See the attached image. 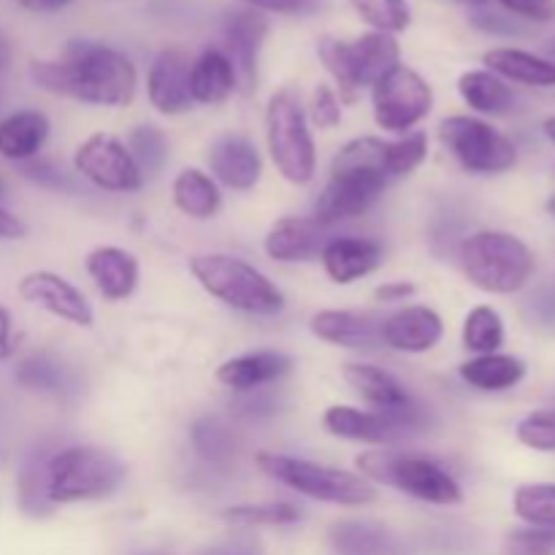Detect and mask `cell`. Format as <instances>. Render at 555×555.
<instances>
[{"mask_svg": "<svg viewBox=\"0 0 555 555\" xmlns=\"http://www.w3.org/2000/svg\"><path fill=\"white\" fill-rule=\"evenodd\" d=\"M459 92L480 114H509L515 108V92L491 70H466L459 79Z\"/></svg>", "mask_w": 555, "mask_h": 555, "instance_id": "29", "label": "cell"}, {"mask_svg": "<svg viewBox=\"0 0 555 555\" xmlns=\"http://www.w3.org/2000/svg\"><path fill=\"white\" fill-rule=\"evenodd\" d=\"M244 399L238 401V412L244 417H263V415H274L276 401L271 393H260L258 390H249V393H242Z\"/></svg>", "mask_w": 555, "mask_h": 555, "instance_id": "45", "label": "cell"}, {"mask_svg": "<svg viewBox=\"0 0 555 555\" xmlns=\"http://www.w3.org/2000/svg\"><path fill=\"white\" fill-rule=\"evenodd\" d=\"M225 47L228 57H231L233 68H236L238 81H242L244 92L255 90V81H258V57L260 47L266 41V33H269V22L263 20V14L255 9H242L231 11L225 16Z\"/></svg>", "mask_w": 555, "mask_h": 555, "instance_id": "15", "label": "cell"}, {"mask_svg": "<svg viewBox=\"0 0 555 555\" xmlns=\"http://www.w3.org/2000/svg\"><path fill=\"white\" fill-rule=\"evenodd\" d=\"M128 150L141 173H157L168 160V139L155 125H139L130 133Z\"/></svg>", "mask_w": 555, "mask_h": 555, "instance_id": "36", "label": "cell"}, {"mask_svg": "<svg viewBox=\"0 0 555 555\" xmlns=\"http://www.w3.org/2000/svg\"><path fill=\"white\" fill-rule=\"evenodd\" d=\"M345 379L363 401H369L379 412L404 423L412 434L426 423V410L415 404V399L406 393L404 385L393 374L385 372V369L372 366V363H347Z\"/></svg>", "mask_w": 555, "mask_h": 555, "instance_id": "13", "label": "cell"}, {"mask_svg": "<svg viewBox=\"0 0 555 555\" xmlns=\"http://www.w3.org/2000/svg\"><path fill=\"white\" fill-rule=\"evenodd\" d=\"M266 141L274 166L293 184H309L318 168L314 139L304 114L301 98L293 90H280L271 95L266 108Z\"/></svg>", "mask_w": 555, "mask_h": 555, "instance_id": "8", "label": "cell"}, {"mask_svg": "<svg viewBox=\"0 0 555 555\" xmlns=\"http://www.w3.org/2000/svg\"><path fill=\"white\" fill-rule=\"evenodd\" d=\"M258 466L271 480L282 482L291 491L304 493L318 502L339 504V507H363L377 499V488L363 475L334 469V466L312 464V461L293 459L280 453H260Z\"/></svg>", "mask_w": 555, "mask_h": 555, "instance_id": "5", "label": "cell"}, {"mask_svg": "<svg viewBox=\"0 0 555 555\" xmlns=\"http://www.w3.org/2000/svg\"><path fill=\"white\" fill-rule=\"evenodd\" d=\"M459 3H466V5H475V9H482V5H488V0H459Z\"/></svg>", "mask_w": 555, "mask_h": 555, "instance_id": "54", "label": "cell"}, {"mask_svg": "<svg viewBox=\"0 0 555 555\" xmlns=\"http://www.w3.org/2000/svg\"><path fill=\"white\" fill-rule=\"evenodd\" d=\"M504 555H555V529H526L507 537Z\"/></svg>", "mask_w": 555, "mask_h": 555, "instance_id": "41", "label": "cell"}, {"mask_svg": "<svg viewBox=\"0 0 555 555\" xmlns=\"http://www.w3.org/2000/svg\"><path fill=\"white\" fill-rule=\"evenodd\" d=\"M379 325H383V320H377L374 314L347 312V309H325V312H318L312 318V334L318 339L328 341V345L361 350V347L377 345Z\"/></svg>", "mask_w": 555, "mask_h": 555, "instance_id": "24", "label": "cell"}, {"mask_svg": "<svg viewBox=\"0 0 555 555\" xmlns=\"http://www.w3.org/2000/svg\"><path fill=\"white\" fill-rule=\"evenodd\" d=\"M242 3L255 11H271V14H301L312 9L314 0H242Z\"/></svg>", "mask_w": 555, "mask_h": 555, "instance_id": "46", "label": "cell"}, {"mask_svg": "<svg viewBox=\"0 0 555 555\" xmlns=\"http://www.w3.org/2000/svg\"><path fill=\"white\" fill-rule=\"evenodd\" d=\"M486 65L491 68V74L518 81V85L555 87V63L537 57L531 52H524V49H491V52H486Z\"/></svg>", "mask_w": 555, "mask_h": 555, "instance_id": "27", "label": "cell"}, {"mask_svg": "<svg viewBox=\"0 0 555 555\" xmlns=\"http://www.w3.org/2000/svg\"><path fill=\"white\" fill-rule=\"evenodd\" d=\"M374 119L390 133H404L431 114L434 90L417 70L396 65L372 87Z\"/></svg>", "mask_w": 555, "mask_h": 555, "instance_id": "10", "label": "cell"}, {"mask_svg": "<svg viewBox=\"0 0 555 555\" xmlns=\"http://www.w3.org/2000/svg\"><path fill=\"white\" fill-rule=\"evenodd\" d=\"M331 545L339 555H399V542L372 524L345 520L331 529Z\"/></svg>", "mask_w": 555, "mask_h": 555, "instance_id": "31", "label": "cell"}, {"mask_svg": "<svg viewBox=\"0 0 555 555\" xmlns=\"http://www.w3.org/2000/svg\"><path fill=\"white\" fill-rule=\"evenodd\" d=\"M190 439H193V448L206 464L211 466H228L236 459V439L233 431L217 417H201L190 428Z\"/></svg>", "mask_w": 555, "mask_h": 555, "instance_id": "32", "label": "cell"}, {"mask_svg": "<svg viewBox=\"0 0 555 555\" xmlns=\"http://www.w3.org/2000/svg\"><path fill=\"white\" fill-rule=\"evenodd\" d=\"M547 211H551V215H555V195L551 198V204H547Z\"/></svg>", "mask_w": 555, "mask_h": 555, "instance_id": "55", "label": "cell"}, {"mask_svg": "<svg viewBox=\"0 0 555 555\" xmlns=\"http://www.w3.org/2000/svg\"><path fill=\"white\" fill-rule=\"evenodd\" d=\"M9 63H11V47H9V38H5L3 33H0V70L9 68Z\"/></svg>", "mask_w": 555, "mask_h": 555, "instance_id": "52", "label": "cell"}, {"mask_svg": "<svg viewBox=\"0 0 555 555\" xmlns=\"http://www.w3.org/2000/svg\"><path fill=\"white\" fill-rule=\"evenodd\" d=\"M415 296V285L410 282H388V285H379L374 291V298L383 304H396V301H406V298Z\"/></svg>", "mask_w": 555, "mask_h": 555, "instance_id": "48", "label": "cell"}, {"mask_svg": "<svg viewBox=\"0 0 555 555\" xmlns=\"http://www.w3.org/2000/svg\"><path fill=\"white\" fill-rule=\"evenodd\" d=\"M225 518L236 526H291L298 524L301 513L287 502H271L231 507L225 509Z\"/></svg>", "mask_w": 555, "mask_h": 555, "instance_id": "39", "label": "cell"}, {"mask_svg": "<svg viewBox=\"0 0 555 555\" xmlns=\"http://www.w3.org/2000/svg\"><path fill=\"white\" fill-rule=\"evenodd\" d=\"M190 271L209 296L222 301L225 307L238 309L247 314H276L285 309V296L276 291L274 282L260 274L255 266L244 263L233 255H193Z\"/></svg>", "mask_w": 555, "mask_h": 555, "instance_id": "3", "label": "cell"}, {"mask_svg": "<svg viewBox=\"0 0 555 555\" xmlns=\"http://www.w3.org/2000/svg\"><path fill=\"white\" fill-rule=\"evenodd\" d=\"M464 345L472 352L491 356L504 345V323L493 307H475L466 314Z\"/></svg>", "mask_w": 555, "mask_h": 555, "instance_id": "33", "label": "cell"}, {"mask_svg": "<svg viewBox=\"0 0 555 555\" xmlns=\"http://www.w3.org/2000/svg\"><path fill=\"white\" fill-rule=\"evenodd\" d=\"M49 135L47 114L33 112H14L5 119H0V155L9 160H30L38 155Z\"/></svg>", "mask_w": 555, "mask_h": 555, "instance_id": "26", "label": "cell"}, {"mask_svg": "<svg viewBox=\"0 0 555 555\" xmlns=\"http://www.w3.org/2000/svg\"><path fill=\"white\" fill-rule=\"evenodd\" d=\"M291 366L293 361L285 352L260 350L242 358H231V361L222 363L217 369V379L225 388L236 390V393H249V390H258L263 385H271L280 377H285L291 372Z\"/></svg>", "mask_w": 555, "mask_h": 555, "instance_id": "21", "label": "cell"}, {"mask_svg": "<svg viewBox=\"0 0 555 555\" xmlns=\"http://www.w3.org/2000/svg\"><path fill=\"white\" fill-rule=\"evenodd\" d=\"M74 168L108 193H135L144 184V173L135 166L128 146L108 133H92L81 141L74 155Z\"/></svg>", "mask_w": 555, "mask_h": 555, "instance_id": "12", "label": "cell"}, {"mask_svg": "<svg viewBox=\"0 0 555 555\" xmlns=\"http://www.w3.org/2000/svg\"><path fill=\"white\" fill-rule=\"evenodd\" d=\"M20 296L52 312L54 318L68 320V323L81 325V328L92 325V307L85 293L76 291L68 280L52 274V271H33V274L22 276Z\"/></svg>", "mask_w": 555, "mask_h": 555, "instance_id": "14", "label": "cell"}, {"mask_svg": "<svg viewBox=\"0 0 555 555\" xmlns=\"http://www.w3.org/2000/svg\"><path fill=\"white\" fill-rule=\"evenodd\" d=\"M30 76L41 90L92 106H128L135 98V65L95 41H70L60 60H33Z\"/></svg>", "mask_w": 555, "mask_h": 555, "instance_id": "1", "label": "cell"}, {"mask_svg": "<svg viewBox=\"0 0 555 555\" xmlns=\"http://www.w3.org/2000/svg\"><path fill=\"white\" fill-rule=\"evenodd\" d=\"M318 54L339 85L345 103L356 101L358 90L374 87L385 74L401 65L399 41L388 33H366L356 41L323 38L318 43Z\"/></svg>", "mask_w": 555, "mask_h": 555, "instance_id": "7", "label": "cell"}, {"mask_svg": "<svg viewBox=\"0 0 555 555\" xmlns=\"http://www.w3.org/2000/svg\"><path fill=\"white\" fill-rule=\"evenodd\" d=\"M27 233V225L16 215L0 206V238H22Z\"/></svg>", "mask_w": 555, "mask_h": 555, "instance_id": "49", "label": "cell"}, {"mask_svg": "<svg viewBox=\"0 0 555 555\" xmlns=\"http://www.w3.org/2000/svg\"><path fill=\"white\" fill-rule=\"evenodd\" d=\"M439 139L450 155L472 173H502L518 163V150L493 125L477 117H448L439 125Z\"/></svg>", "mask_w": 555, "mask_h": 555, "instance_id": "9", "label": "cell"}, {"mask_svg": "<svg viewBox=\"0 0 555 555\" xmlns=\"http://www.w3.org/2000/svg\"><path fill=\"white\" fill-rule=\"evenodd\" d=\"M309 117L320 130H331L341 122V103L328 85H318L309 101Z\"/></svg>", "mask_w": 555, "mask_h": 555, "instance_id": "42", "label": "cell"}, {"mask_svg": "<svg viewBox=\"0 0 555 555\" xmlns=\"http://www.w3.org/2000/svg\"><path fill=\"white\" fill-rule=\"evenodd\" d=\"M385 184L388 179L377 168L331 166L328 184L314 201V222L334 225L350 217H361L385 193Z\"/></svg>", "mask_w": 555, "mask_h": 555, "instance_id": "11", "label": "cell"}, {"mask_svg": "<svg viewBox=\"0 0 555 555\" xmlns=\"http://www.w3.org/2000/svg\"><path fill=\"white\" fill-rule=\"evenodd\" d=\"M461 377L464 383H469L472 388L477 390H509L526 377L524 361L513 356H499V352H491V356H477L472 361H466L461 366Z\"/></svg>", "mask_w": 555, "mask_h": 555, "instance_id": "28", "label": "cell"}, {"mask_svg": "<svg viewBox=\"0 0 555 555\" xmlns=\"http://www.w3.org/2000/svg\"><path fill=\"white\" fill-rule=\"evenodd\" d=\"M173 204L195 220H209L217 215L222 204V195L217 190L215 179L206 177L198 168H184L177 179H173Z\"/></svg>", "mask_w": 555, "mask_h": 555, "instance_id": "30", "label": "cell"}, {"mask_svg": "<svg viewBox=\"0 0 555 555\" xmlns=\"http://www.w3.org/2000/svg\"><path fill=\"white\" fill-rule=\"evenodd\" d=\"M0 190H3V184H0Z\"/></svg>", "mask_w": 555, "mask_h": 555, "instance_id": "56", "label": "cell"}, {"mask_svg": "<svg viewBox=\"0 0 555 555\" xmlns=\"http://www.w3.org/2000/svg\"><path fill=\"white\" fill-rule=\"evenodd\" d=\"M518 439L531 450L555 453V410L531 412L518 423Z\"/></svg>", "mask_w": 555, "mask_h": 555, "instance_id": "40", "label": "cell"}, {"mask_svg": "<svg viewBox=\"0 0 555 555\" xmlns=\"http://www.w3.org/2000/svg\"><path fill=\"white\" fill-rule=\"evenodd\" d=\"M25 173L30 179H36L38 184H47V188H65L68 184V179L60 173V168H54L52 163H30V166L25 168Z\"/></svg>", "mask_w": 555, "mask_h": 555, "instance_id": "47", "label": "cell"}, {"mask_svg": "<svg viewBox=\"0 0 555 555\" xmlns=\"http://www.w3.org/2000/svg\"><path fill=\"white\" fill-rule=\"evenodd\" d=\"M125 482V464L114 453L76 444L43 461V499L47 504H76L106 499Z\"/></svg>", "mask_w": 555, "mask_h": 555, "instance_id": "2", "label": "cell"}, {"mask_svg": "<svg viewBox=\"0 0 555 555\" xmlns=\"http://www.w3.org/2000/svg\"><path fill=\"white\" fill-rule=\"evenodd\" d=\"M428 155L426 133H412L401 141H385V177H406L423 166Z\"/></svg>", "mask_w": 555, "mask_h": 555, "instance_id": "37", "label": "cell"}, {"mask_svg": "<svg viewBox=\"0 0 555 555\" xmlns=\"http://www.w3.org/2000/svg\"><path fill=\"white\" fill-rule=\"evenodd\" d=\"M209 168L225 188L253 190L263 173L258 146L244 135H222L209 150Z\"/></svg>", "mask_w": 555, "mask_h": 555, "instance_id": "19", "label": "cell"}, {"mask_svg": "<svg viewBox=\"0 0 555 555\" xmlns=\"http://www.w3.org/2000/svg\"><path fill=\"white\" fill-rule=\"evenodd\" d=\"M320 260H323L325 274L336 285H350V282L372 274L383 263V247L372 238H331L325 242Z\"/></svg>", "mask_w": 555, "mask_h": 555, "instance_id": "20", "label": "cell"}, {"mask_svg": "<svg viewBox=\"0 0 555 555\" xmlns=\"http://www.w3.org/2000/svg\"><path fill=\"white\" fill-rule=\"evenodd\" d=\"M238 85L236 68H233L231 57L220 49H206L190 68V95L193 103H215L228 101Z\"/></svg>", "mask_w": 555, "mask_h": 555, "instance_id": "25", "label": "cell"}, {"mask_svg": "<svg viewBox=\"0 0 555 555\" xmlns=\"http://www.w3.org/2000/svg\"><path fill=\"white\" fill-rule=\"evenodd\" d=\"M461 266L472 285L499 296L524 291L537 269L531 249L518 236L502 231L466 236L461 244Z\"/></svg>", "mask_w": 555, "mask_h": 555, "instance_id": "4", "label": "cell"}, {"mask_svg": "<svg viewBox=\"0 0 555 555\" xmlns=\"http://www.w3.org/2000/svg\"><path fill=\"white\" fill-rule=\"evenodd\" d=\"M14 352V341H11V314L9 309L0 307V361L11 358Z\"/></svg>", "mask_w": 555, "mask_h": 555, "instance_id": "50", "label": "cell"}, {"mask_svg": "<svg viewBox=\"0 0 555 555\" xmlns=\"http://www.w3.org/2000/svg\"><path fill=\"white\" fill-rule=\"evenodd\" d=\"M499 5L529 22L555 20V0H499Z\"/></svg>", "mask_w": 555, "mask_h": 555, "instance_id": "44", "label": "cell"}, {"mask_svg": "<svg viewBox=\"0 0 555 555\" xmlns=\"http://www.w3.org/2000/svg\"><path fill=\"white\" fill-rule=\"evenodd\" d=\"M325 431L339 439H352V442H366L388 448V444L404 442L412 437L410 428L385 412H366L356 406H331L323 415Z\"/></svg>", "mask_w": 555, "mask_h": 555, "instance_id": "16", "label": "cell"}, {"mask_svg": "<svg viewBox=\"0 0 555 555\" xmlns=\"http://www.w3.org/2000/svg\"><path fill=\"white\" fill-rule=\"evenodd\" d=\"M266 255L280 263H298L323 253V225L307 217H282L271 225L263 242Z\"/></svg>", "mask_w": 555, "mask_h": 555, "instance_id": "22", "label": "cell"}, {"mask_svg": "<svg viewBox=\"0 0 555 555\" xmlns=\"http://www.w3.org/2000/svg\"><path fill=\"white\" fill-rule=\"evenodd\" d=\"M358 469L369 482L396 488L401 493L421 499V502L450 507V504L464 502V491L455 482V477L437 461L415 453H363L358 459Z\"/></svg>", "mask_w": 555, "mask_h": 555, "instance_id": "6", "label": "cell"}, {"mask_svg": "<svg viewBox=\"0 0 555 555\" xmlns=\"http://www.w3.org/2000/svg\"><path fill=\"white\" fill-rule=\"evenodd\" d=\"M515 513L537 529H555V486H524L515 491Z\"/></svg>", "mask_w": 555, "mask_h": 555, "instance_id": "35", "label": "cell"}, {"mask_svg": "<svg viewBox=\"0 0 555 555\" xmlns=\"http://www.w3.org/2000/svg\"><path fill=\"white\" fill-rule=\"evenodd\" d=\"M442 336V318L428 307H406L379 325V341L399 352H428Z\"/></svg>", "mask_w": 555, "mask_h": 555, "instance_id": "18", "label": "cell"}, {"mask_svg": "<svg viewBox=\"0 0 555 555\" xmlns=\"http://www.w3.org/2000/svg\"><path fill=\"white\" fill-rule=\"evenodd\" d=\"M190 57L179 49H166L152 63L150 76H146V92L150 103L160 114H182L193 106L190 95Z\"/></svg>", "mask_w": 555, "mask_h": 555, "instance_id": "17", "label": "cell"}, {"mask_svg": "<svg viewBox=\"0 0 555 555\" xmlns=\"http://www.w3.org/2000/svg\"><path fill=\"white\" fill-rule=\"evenodd\" d=\"M545 133H547V139H551L553 144H555V117H551V119H547V122H545Z\"/></svg>", "mask_w": 555, "mask_h": 555, "instance_id": "53", "label": "cell"}, {"mask_svg": "<svg viewBox=\"0 0 555 555\" xmlns=\"http://www.w3.org/2000/svg\"><path fill=\"white\" fill-rule=\"evenodd\" d=\"M87 274L108 301H122L133 296L139 285V260L119 247H98L87 255Z\"/></svg>", "mask_w": 555, "mask_h": 555, "instance_id": "23", "label": "cell"}, {"mask_svg": "<svg viewBox=\"0 0 555 555\" xmlns=\"http://www.w3.org/2000/svg\"><path fill=\"white\" fill-rule=\"evenodd\" d=\"M20 3L22 9L36 11V14H52V11L65 9V5L74 3V0H20Z\"/></svg>", "mask_w": 555, "mask_h": 555, "instance_id": "51", "label": "cell"}, {"mask_svg": "<svg viewBox=\"0 0 555 555\" xmlns=\"http://www.w3.org/2000/svg\"><path fill=\"white\" fill-rule=\"evenodd\" d=\"M472 25L477 27V30L482 33H493V36H524L526 33V25L524 22L513 20V16H504V14H496V11L491 9H477L472 11Z\"/></svg>", "mask_w": 555, "mask_h": 555, "instance_id": "43", "label": "cell"}, {"mask_svg": "<svg viewBox=\"0 0 555 555\" xmlns=\"http://www.w3.org/2000/svg\"><path fill=\"white\" fill-rule=\"evenodd\" d=\"M356 14L374 27V33H401L410 27L412 11L406 0H350Z\"/></svg>", "mask_w": 555, "mask_h": 555, "instance_id": "34", "label": "cell"}, {"mask_svg": "<svg viewBox=\"0 0 555 555\" xmlns=\"http://www.w3.org/2000/svg\"><path fill=\"white\" fill-rule=\"evenodd\" d=\"M16 379L27 390H41V393H60L68 385L63 363L52 361L47 356H33L16 366Z\"/></svg>", "mask_w": 555, "mask_h": 555, "instance_id": "38", "label": "cell"}]
</instances>
